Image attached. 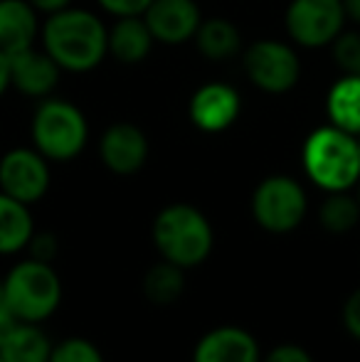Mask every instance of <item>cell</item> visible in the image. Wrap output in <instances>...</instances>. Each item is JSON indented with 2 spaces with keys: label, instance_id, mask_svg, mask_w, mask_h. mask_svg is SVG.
<instances>
[{
  "label": "cell",
  "instance_id": "6da1fadb",
  "mask_svg": "<svg viewBox=\"0 0 360 362\" xmlns=\"http://www.w3.org/2000/svg\"><path fill=\"white\" fill-rule=\"evenodd\" d=\"M106 28L94 13L64 8L52 13L42 28L45 52L67 72H91L99 67L106 47Z\"/></svg>",
  "mask_w": 360,
  "mask_h": 362
},
{
  "label": "cell",
  "instance_id": "7a4b0ae2",
  "mask_svg": "<svg viewBox=\"0 0 360 362\" xmlns=\"http://www.w3.org/2000/svg\"><path fill=\"white\" fill-rule=\"evenodd\" d=\"M303 170L308 180L326 192L351 190L360 180V146L353 134L321 126L303 144Z\"/></svg>",
  "mask_w": 360,
  "mask_h": 362
},
{
  "label": "cell",
  "instance_id": "3957f363",
  "mask_svg": "<svg viewBox=\"0 0 360 362\" xmlns=\"http://www.w3.org/2000/svg\"><path fill=\"white\" fill-rule=\"evenodd\" d=\"M153 244L166 262L180 269L202 264L212 252V227L192 205H168L153 219Z\"/></svg>",
  "mask_w": 360,
  "mask_h": 362
},
{
  "label": "cell",
  "instance_id": "277c9868",
  "mask_svg": "<svg viewBox=\"0 0 360 362\" xmlns=\"http://www.w3.org/2000/svg\"><path fill=\"white\" fill-rule=\"evenodd\" d=\"M5 300L20 323H42L62 303V281L52 264L37 259L18 262L0 281Z\"/></svg>",
  "mask_w": 360,
  "mask_h": 362
},
{
  "label": "cell",
  "instance_id": "5b68a950",
  "mask_svg": "<svg viewBox=\"0 0 360 362\" xmlns=\"http://www.w3.org/2000/svg\"><path fill=\"white\" fill-rule=\"evenodd\" d=\"M33 144L35 151L47 160H72L84 151L89 139V126L84 114L64 99H45L33 116Z\"/></svg>",
  "mask_w": 360,
  "mask_h": 362
},
{
  "label": "cell",
  "instance_id": "8992f818",
  "mask_svg": "<svg viewBox=\"0 0 360 362\" xmlns=\"http://www.w3.org/2000/svg\"><path fill=\"white\" fill-rule=\"evenodd\" d=\"M252 215L262 229L272 234L294 232L306 217V192L294 177L272 175L257 185Z\"/></svg>",
  "mask_w": 360,
  "mask_h": 362
},
{
  "label": "cell",
  "instance_id": "52a82bcc",
  "mask_svg": "<svg viewBox=\"0 0 360 362\" xmlns=\"http://www.w3.org/2000/svg\"><path fill=\"white\" fill-rule=\"evenodd\" d=\"M343 0H291L286 8L289 37L308 49L331 45L343 33Z\"/></svg>",
  "mask_w": 360,
  "mask_h": 362
},
{
  "label": "cell",
  "instance_id": "ba28073f",
  "mask_svg": "<svg viewBox=\"0 0 360 362\" xmlns=\"http://www.w3.org/2000/svg\"><path fill=\"white\" fill-rule=\"evenodd\" d=\"M245 72L257 89L269 91V94H284L296 86L298 76H301V64L289 45L279 42V40H260L247 47Z\"/></svg>",
  "mask_w": 360,
  "mask_h": 362
},
{
  "label": "cell",
  "instance_id": "9c48e42d",
  "mask_svg": "<svg viewBox=\"0 0 360 362\" xmlns=\"http://www.w3.org/2000/svg\"><path fill=\"white\" fill-rule=\"evenodd\" d=\"M50 190L47 158L35 148H13L0 158V192L35 205Z\"/></svg>",
  "mask_w": 360,
  "mask_h": 362
},
{
  "label": "cell",
  "instance_id": "30bf717a",
  "mask_svg": "<svg viewBox=\"0 0 360 362\" xmlns=\"http://www.w3.org/2000/svg\"><path fill=\"white\" fill-rule=\"evenodd\" d=\"M101 163L116 175H134L149 158V139L139 126L129 121L111 124L99 141Z\"/></svg>",
  "mask_w": 360,
  "mask_h": 362
},
{
  "label": "cell",
  "instance_id": "8fae6325",
  "mask_svg": "<svg viewBox=\"0 0 360 362\" xmlns=\"http://www.w3.org/2000/svg\"><path fill=\"white\" fill-rule=\"evenodd\" d=\"M240 94L232 89L230 84H220L212 81L205 84L192 94L187 114L195 129L202 134H220V131L230 129L240 116Z\"/></svg>",
  "mask_w": 360,
  "mask_h": 362
},
{
  "label": "cell",
  "instance_id": "7c38bea8",
  "mask_svg": "<svg viewBox=\"0 0 360 362\" xmlns=\"http://www.w3.org/2000/svg\"><path fill=\"white\" fill-rule=\"evenodd\" d=\"M144 20L153 40L166 45H180L195 37L200 28V8L192 0H153L146 8Z\"/></svg>",
  "mask_w": 360,
  "mask_h": 362
},
{
  "label": "cell",
  "instance_id": "4fadbf2b",
  "mask_svg": "<svg viewBox=\"0 0 360 362\" xmlns=\"http://www.w3.org/2000/svg\"><path fill=\"white\" fill-rule=\"evenodd\" d=\"M10 57V86L25 96H35V99H45L52 94V89L59 81V64L50 57L45 49H20Z\"/></svg>",
  "mask_w": 360,
  "mask_h": 362
},
{
  "label": "cell",
  "instance_id": "5bb4252c",
  "mask_svg": "<svg viewBox=\"0 0 360 362\" xmlns=\"http://www.w3.org/2000/svg\"><path fill=\"white\" fill-rule=\"evenodd\" d=\"M192 362H262V353L252 333L237 325H222L200 338Z\"/></svg>",
  "mask_w": 360,
  "mask_h": 362
},
{
  "label": "cell",
  "instance_id": "9a60e30c",
  "mask_svg": "<svg viewBox=\"0 0 360 362\" xmlns=\"http://www.w3.org/2000/svg\"><path fill=\"white\" fill-rule=\"evenodd\" d=\"M37 35V10L28 0H0V49L5 54L33 47Z\"/></svg>",
  "mask_w": 360,
  "mask_h": 362
},
{
  "label": "cell",
  "instance_id": "2e32d148",
  "mask_svg": "<svg viewBox=\"0 0 360 362\" xmlns=\"http://www.w3.org/2000/svg\"><path fill=\"white\" fill-rule=\"evenodd\" d=\"M153 35L141 15L119 18L106 35V47L121 64H139L149 57L153 47Z\"/></svg>",
  "mask_w": 360,
  "mask_h": 362
},
{
  "label": "cell",
  "instance_id": "e0dca14e",
  "mask_svg": "<svg viewBox=\"0 0 360 362\" xmlns=\"http://www.w3.org/2000/svg\"><path fill=\"white\" fill-rule=\"evenodd\" d=\"M35 232L30 205L0 192V257H13L28 247Z\"/></svg>",
  "mask_w": 360,
  "mask_h": 362
},
{
  "label": "cell",
  "instance_id": "ac0fdd59",
  "mask_svg": "<svg viewBox=\"0 0 360 362\" xmlns=\"http://www.w3.org/2000/svg\"><path fill=\"white\" fill-rule=\"evenodd\" d=\"M52 345L40 323H18L0 343V358L5 362H50Z\"/></svg>",
  "mask_w": 360,
  "mask_h": 362
},
{
  "label": "cell",
  "instance_id": "d6986e66",
  "mask_svg": "<svg viewBox=\"0 0 360 362\" xmlns=\"http://www.w3.org/2000/svg\"><path fill=\"white\" fill-rule=\"evenodd\" d=\"M326 111L331 126L360 136V76L343 74L331 86L326 99Z\"/></svg>",
  "mask_w": 360,
  "mask_h": 362
},
{
  "label": "cell",
  "instance_id": "ffe728a7",
  "mask_svg": "<svg viewBox=\"0 0 360 362\" xmlns=\"http://www.w3.org/2000/svg\"><path fill=\"white\" fill-rule=\"evenodd\" d=\"M197 49L207 59H227L240 49V30L225 18H210L202 20L195 33Z\"/></svg>",
  "mask_w": 360,
  "mask_h": 362
},
{
  "label": "cell",
  "instance_id": "44dd1931",
  "mask_svg": "<svg viewBox=\"0 0 360 362\" xmlns=\"http://www.w3.org/2000/svg\"><path fill=\"white\" fill-rule=\"evenodd\" d=\"M185 291V269L175 267L170 262H161L151 267L144 276V293L151 303L156 305H170L182 296Z\"/></svg>",
  "mask_w": 360,
  "mask_h": 362
},
{
  "label": "cell",
  "instance_id": "7402d4cb",
  "mask_svg": "<svg viewBox=\"0 0 360 362\" xmlns=\"http://www.w3.org/2000/svg\"><path fill=\"white\" fill-rule=\"evenodd\" d=\"M318 219H321L323 229L331 234H346L351 232L360 219V205L356 197H351L346 190L343 192H328L323 200L321 210H318Z\"/></svg>",
  "mask_w": 360,
  "mask_h": 362
},
{
  "label": "cell",
  "instance_id": "603a6c76",
  "mask_svg": "<svg viewBox=\"0 0 360 362\" xmlns=\"http://www.w3.org/2000/svg\"><path fill=\"white\" fill-rule=\"evenodd\" d=\"M50 362H104V355L87 338H67L52 345Z\"/></svg>",
  "mask_w": 360,
  "mask_h": 362
},
{
  "label": "cell",
  "instance_id": "cb8c5ba5",
  "mask_svg": "<svg viewBox=\"0 0 360 362\" xmlns=\"http://www.w3.org/2000/svg\"><path fill=\"white\" fill-rule=\"evenodd\" d=\"M333 59L343 69V74L360 76V35L341 33L333 40Z\"/></svg>",
  "mask_w": 360,
  "mask_h": 362
},
{
  "label": "cell",
  "instance_id": "d4e9b609",
  "mask_svg": "<svg viewBox=\"0 0 360 362\" xmlns=\"http://www.w3.org/2000/svg\"><path fill=\"white\" fill-rule=\"evenodd\" d=\"M25 249H28L30 259L52 264L54 257H57V252H59V242H57V237H54L52 232H37V229H35Z\"/></svg>",
  "mask_w": 360,
  "mask_h": 362
},
{
  "label": "cell",
  "instance_id": "484cf974",
  "mask_svg": "<svg viewBox=\"0 0 360 362\" xmlns=\"http://www.w3.org/2000/svg\"><path fill=\"white\" fill-rule=\"evenodd\" d=\"M106 13L116 18H129V15H144L153 0H96Z\"/></svg>",
  "mask_w": 360,
  "mask_h": 362
},
{
  "label": "cell",
  "instance_id": "4316f807",
  "mask_svg": "<svg viewBox=\"0 0 360 362\" xmlns=\"http://www.w3.org/2000/svg\"><path fill=\"white\" fill-rule=\"evenodd\" d=\"M262 362H313L311 355L301 348V345H294V343H284L277 345L267 353V358Z\"/></svg>",
  "mask_w": 360,
  "mask_h": 362
},
{
  "label": "cell",
  "instance_id": "83f0119b",
  "mask_svg": "<svg viewBox=\"0 0 360 362\" xmlns=\"http://www.w3.org/2000/svg\"><path fill=\"white\" fill-rule=\"evenodd\" d=\"M343 325L353 338L360 340V288L353 291L351 298L343 305Z\"/></svg>",
  "mask_w": 360,
  "mask_h": 362
},
{
  "label": "cell",
  "instance_id": "f1b7e54d",
  "mask_svg": "<svg viewBox=\"0 0 360 362\" xmlns=\"http://www.w3.org/2000/svg\"><path fill=\"white\" fill-rule=\"evenodd\" d=\"M18 323H20L18 315H15L13 308L8 305V300H5V293H3V286H0V343H3V340L8 338V333Z\"/></svg>",
  "mask_w": 360,
  "mask_h": 362
},
{
  "label": "cell",
  "instance_id": "f546056e",
  "mask_svg": "<svg viewBox=\"0 0 360 362\" xmlns=\"http://www.w3.org/2000/svg\"><path fill=\"white\" fill-rule=\"evenodd\" d=\"M28 3L33 5L37 13L52 15V13H59V10L69 8V3H72V0H28Z\"/></svg>",
  "mask_w": 360,
  "mask_h": 362
},
{
  "label": "cell",
  "instance_id": "4dcf8cb0",
  "mask_svg": "<svg viewBox=\"0 0 360 362\" xmlns=\"http://www.w3.org/2000/svg\"><path fill=\"white\" fill-rule=\"evenodd\" d=\"M10 86V57L0 49V96Z\"/></svg>",
  "mask_w": 360,
  "mask_h": 362
},
{
  "label": "cell",
  "instance_id": "1f68e13d",
  "mask_svg": "<svg viewBox=\"0 0 360 362\" xmlns=\"http://www.w3.org/2000/svg\"><path fill=\"white\" fill-rule=\"evenodd\" d=\"M343 10H346V18L360 23V0H343Z\"/></svg>",
  "mask_w": 360,
  "mask_h": 362
},
{
  "label": "cell",
  "instance_id": "d6a6232c",
  "mask_svg": "<svg viewBox=\"0 0 360 362\" xmlns=\"http://www.w3.org/2000/svg\"><path fill=\"white\" fill-rule=\"evenodd\" d=\"M356 187H358V195H356V200H358V205H360V180L356 182Z\"/></svg>",
  "mask_w": 360,
  "mask_h": 362
},
{
  "label": "cell",
  "instance_id": "836d02e7",
  "mask_svg": "<svg viewBox=\"0 0 360 362\" xmlns=\"http://www.w3.org/2000/svg\"><path fill=\"white\" fill-rule=\"evenodd\" d=\"M356 139H358V146H360V136H356Z\"/></svg>",
  "mask_w": 360,
  "mask_h": 362
},
{
  "label": "cell",
  "instance_id": "e575fe53",
  "mask_svg": "<svg viewBox=\"0 0 360 362\" xmlns=\"http://www.w3.org/2000/svg\"><path fill=\"white\" fill-rule=\"evenodd\" d=\"M0 362H5V360H3V358H0Z\"/></svg>",
  "mask_w": 360,
  "mask_h": 362
}]
</instances>
